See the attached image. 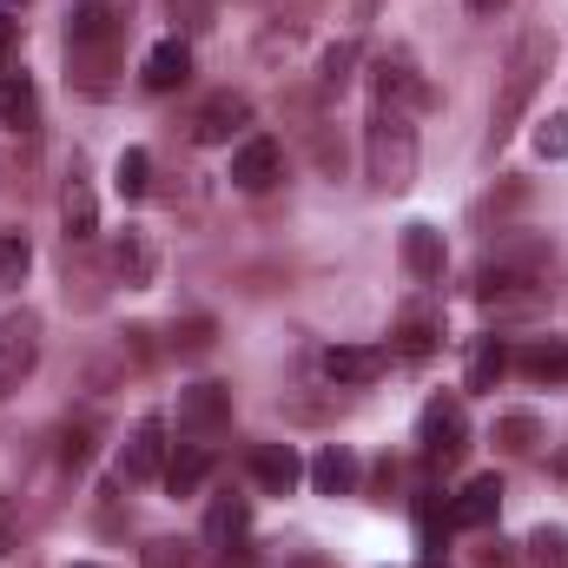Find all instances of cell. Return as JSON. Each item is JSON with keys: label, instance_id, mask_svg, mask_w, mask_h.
<instances>
[{"label": "cell", "instance_id": "6da1fadb", "mask_svg": "<svg viewBox=\"0 0 568 568\" xmlns=\"http://www.w3.org/2000/svg\"><path fill=\"white\" fill-rule=\"evenodd\" d=\"M126 53V7L120 0H80L67 20V67L87 93H106L113 67Z\"/></svg>", "mask_w": 568, "mask_h": 568}, {"label": "cell", "instance_id": "7a4b0ae2", "mask_svg": "<svg viewBox=\"0 0 568 568\" xmlns=\"http://www.w3.org/2000/svg\"><path fill=\"white\" fill-rule=\"evenodd\" d=\"M549 33L542 27H529L516 47H509V67H503V93H496V106H489V145H503L516 126H523V113L536 106V93H542V80H549Z\"/></svg>", "mask_w": 568, "mask_h": 568}, {"label": "cell", "instance_id": "3957f363", "mask_svg": "<svg viewBox=\"0 0 568 568\" xmlns=\"http://www.w3.org/2000/svg\"><path fill=\"white\" fill-rule=\"evenodd\" d=\"M364 165H371V185L377 192H410L417 185V126L410 113L397 106H371V126H364Z\"/></svg>", "mask_w": 568, "mask_h": 568}, {"label": "cell", "instance_id": "277c9868", "mask_svg": "<svg viewBox=\"0 0 568 568\" xmlns=\"http://www.w3.org/2000/svg\"><path fill=\"white\" fill-rule=\"evenodd\" d=\"M40 371V311H7L0 317V397H13Z\"/></svg>", "mask_w": 568, "mask_h": 568}, {"label": "cell", "instance_id": "5b68a950", "mask_svg": "<svg viewBox=\"0 0 568 568\" xmlns=\"http://www.w3.org/2000/svg\"><path fill=\"white\" fill-rule=\"evenodd\" d=\"M417 443H424L429 463H463V449H469V410H463V397H429L424 417H417Z\"/></svg>", "mask_w": 568, "mask_h": 568}, {"label": "cell", "instance_id": "8992f818", "mask_svg": "<svg viewBox=\"0 0 568 568\" xmlns=\"http://www.w3.org/2000/svg\"><path fill=\"white\" fill-rule=\"evenodd\" d=\"M371 87H377V100H384V106H397V113H424L429 100H436V87L417 73V60H410L404 47L377 53V67H371Z\"/></svg>", "mask_w": 568, "mask_h": 568}, {"label": "cell", "instance_id": "52a82bcc", "mask_svg": "<svg viewBox=\"0 0 568 568\" xmlns=\"http://www.w3.org/2000/svg\"><path fill=\"white\" fill-rule=\"evenodd\" d=\"M232 429V390L225 384H192L179 390V436L185 443H219Z\"/></svg>", "mask_w": 568, "mask_h": 568}, {"label": "cell", "instance_id": "ba28073f", "mask_svg": "<svg viewBox=\"0 0 568 568\" xmlns=\"http://www.w3.org/2000/svg\"><path fill=\"white\" fill-rule=\"evenodd\" d=\"M284 179V145L272 133H252V140H239L232 152V185L239 192H272Z\"/></svg>", "mask_w": 568, "mask_h": 568}, {"label": "cell", "instance_id": "9c48e42d", "mask_svg": "<svg viewBox=\"0 0 568 568\" xmlns=\"http://www.w3.org/2000/svg\"><path fill=\"white\" fill-rule=\"evenodd\" d=\"M390 371V351L384 344H331L324 351V377L337 384V390H364V384H377Z\"/></svg>", "mask_w": 568, "mask_h": 568}, {"label": "cell", "instance_id": "30bf717a", "mask_svg": "<svg viewBox=\"0 0 568 568\" xmlns=\"http://www.w3.org/2000/svg\"><path fill=\"white\" fill-rule=\"evenodd\" d=\"M239 126H252V100H245V93H212V100L185 120L192 145H232Z\"/></svg>", "mask_w": 568, "mask_h": 568}, {"label": "cell", "instance_id": "8fae6325", "mask_svg": "<svg viewBox=\"0 0 568 568\" xmlns=\"http://www.w3.org/2000/svg\"><path fill=\"white\" fill-rule=\"evenodd\" d=\"M120 476H126V483L165 476V417H140V424H133L126 449H120Z\"/></svg>", "mask_w": 568, "mask_h": 568}, {"label": "cell", "instance_id": "7c38bea8", "mask_svg": "<svg viewBox=\"0 0 568 568\" xmlns=\"http://www.w3.org/2000/svg\"><path fill=\"white\" fill-rule=\"evenodd\" d=\"M140 80H145V93H179V87L192 80V47H185L179 33H172V40H159V47L145 53Z\"/></svg>", "mask_w": 568, "mask_h": 568}, {"label": "cell", "instance_id": "4fadbf2b", "mask_svg": "<svg viewBox=\"0 0 568 568\" xmlns=\"http://www.w3.org/2000/svg\"><path fill=\"white\" fill-rule=\"evenodd\" d=\"M496 509H503V476H476V483H463V496H449L456 529H489Z\"/></svg>", "mask_w": 568, "mask_h": 568}, {"label": "cell", "instance_id": "5bb4252c", "mask_svg": "<svg viewBox=\"0 0 568 568\" xmlns=\"http://www.w3.org/2000/svg\"><path fill=\"white\" fill-rule=\"evenodd\" d=\"M113 272L133 284V291H145V284L159 278V245H152V232L126 225V232L113 239Z\"/></svg>", "mask_w": 568, "mask_h": 568}, {"label": "cell", "instance_id": "9a60e30c", "mask_svg": "<svg viewBox=\"0 0 568 568\" xmlns=\"http://www.w3.org/2000/svg\"><path fill=\"white\" fill-rule=\"evenodd\" d=\"M245 469H252V483H258V489H272V496H284V489L304 476V463H297V449H291V443H252Z\"/></svg>", "mask_w": 568, "mask_h": 568}, {"label": "cell", "instance_id": "2e32d148", "mask_svg": "<svg viewBox=\"0 0 568 568\" xmlns=\"http://www.w3.org/2000/svg\"><path fill=\"white\" fill-rule=\"evenodd\" d=\"M357 476H364V469H357V456H351L344 443H324V449L311 456V489H317V496H351Z\"/></svg>", "mask_w": 568, "mask_h": 568}, {"label": "cell", "instance_id": "e0dca14e", "mask_svg": "<svg viewBox=\"0 0 568 568\" xmlns=\"http://www.w3.org/2000/svg\"><path fill=\"white\" fill-rule=\"evenodd\" d=\"M443 258H449V252H443V232H436V225H404V272H410V278L436 284L443 278Z\"/></svg>", "mask_w": 568, "mask_h": 568}, {"label": "cell", "instance_id": "ac0fdd59", "mask_svg": "<svg viewBox=\"0 0 568 568\" xmlns=\"http://www.w3.org/2000/svg\"><path fill=\"white\" fill-rule=\"evenodd\" d=\"M205 476H212V443H179V449L165 456V489H172V496H199Z\"/></svg>", "mask_w": 568, "mask_h": 568}, {"label": "cell", "instance_id": "d6986e66", "mask_svg": "<svg viewBox=\"0 0 568 568\" xmlns=\"http://www.w3.org/2000/svg\"><path fill=\"white\" fill-rule=\"evenodd\" d=\"M0 126H13V133H33L40 126V93H33V80L27 73H0Z\"/></svg>", "mask_w": 568, "mask_h": 568}, {"label": "cell", "instance_id": "ffe728a7", "mask_svg": "<svg viewBox=\"0 0 568 568\" xmlns=\"http://www.w3.org/2000/svg\"><path fill=\"white\" fill-rule=\"evenodd\" d=\"M245 529H252V503H245V496H212V509H205V542H212V549H232V542H245Z\"/></svg>", "mask_w": 568, "mask_h": 568}, {"label": "cell", "instance_id": "44dd1931", "mask_svg": "<svg viewBox=\"0 0 568 568\" xmlns=\"http://www.w3.org/2000/svg\"><path fill=\"white\" fill-rule=\"evenodd\" d=\"M436 337H443V317L436 311H404V324H397V344H390V357H404V364H424L429 351H436Z\"/></svg>", "mask_w": 568, "mask_h": 568}, {"label": "cell", "instance_id": "7402d4cb", "mask_svg": "<svg viewBox=\"0 0 568 568\" xmlns=\"http://www.w3.org/2000/svg\"><path fill=\"white\" fill-rule=\"evenodd\" d=\"M60 225H67V239H93V232H100V199H93L87 179H67V192H60Z\"/></svg>", "mask_w": 568, "mask_h": 568}, {"label": "cell", "instance_id": "603a6c76", "mask_svg": "<svg viewBox=\"0 0 568 568\" xmlns=\"http://www.w3.org/2000/svg\"><path fill=\"white\" fill-rule=\"evenodd\" d=\"M503 371H509V344L503 337H476V351H469V390H489Z\"/></svg>", "mask_w": 568, "mask_h": 568}, {"label": "cell", "instance_id": "cb8c5ba5", "mask_svg": "<svg viewBox=\"0 0 568 568\" xmlns=\"http://www.w3.org/2000/svg\"><path fill=\"white\" fill-rule=\"evenodd\" d=\"M516 364H523V377H536V384H568V344H529Z\"/></svg>", "mask_w": 568, "mask_h": 568}, {"label": "cell", "instance_id": "d4e9b609", "mask_svg": "<svg viewBox=\"0 0 568 568\" xmlns=\"http://www.w3.org/2000/svg\"><path fill=\"white\" fill-rule=\"evenodd\" d=\"M113 185H120V199H145V192H152V152H145V145H126V152H120Z\"/></svg>", "mask_w": 568, "mask_h": 568}, {"label": "cell", "instance_id": "484cf974", "mask_svg": "<svg viewBox=\"0 0 568 568\" xmlns=\"http://www.w3.org/2000/svg\"><path fill=\"white\" fill-rule=\"evenodd\" d=\"M496 443H503L509 456H529V449L542 443V424H536L529 410H509V417H496Z\"/></svg>", "mask_w": 568, "mask_h": 568}, {"label": "cell", "instance_id": "4316f807", "mask_svg": "<svg viewBox=\"0 0 568 568\" xmlns=\"http://www.w3.org/2000/svg\"><path fill=\"white\" fill-rule=\"evenodd\" d=\"M27 265H33V245H27V232H0V291L27 278Z\"/></svg>", "mask_w": 568, "mask_h": 568}, {"label": "cell", "instance_id": "83f0119b", "mask_svg": "<svg viewBox=\"0 0 568 568\" xmlns=\"http://www.w3.org/2000/svg\"><path fill=\"white\" fill-rule=\"evenodd\" d=\"M351 67H357V47L337 40V47L324 53V93H344V87H351Z\"/></svg>", "mask_w": 568, "mask_h": 568}, {"label": "cell", "instance_id": "f1b7e54d", "mask_svg": "<svg viewBox=\"0 0 568 568\" xmlns=\"http://www.w3.org/2000/svg\"><path fill=\"white\" fill-rule=\"evenodd\" d=\"M529 556L542 568H568V529H536L529 536Z\"/></svg>", "mask_w": 568, "mask_h": 568}, {"label": "cell", "instance_id": "f546056e", "mask_svg": "<svg viewBox=\"0 0 568 568\" xmlns=\"http://www.w3.org/2000/svg\"><path fill=\"white\" fill-rule=\"evenodd\" d=\"M536 152H542V159H568V113H556V120L536 126Z\"/></svg>", "mask_w": 568, "mask_h": 568}, {"label": "cell", "instance_id": "4dcf8cb0", "mask_svg": "<svg viewBox=\"0 0 568 568\" xmlns=\"http://www.w3.org/2000/svg\"><path fill=\"white\" fill-rule=\"evenodd\" d=\"M13 40H20V7H13V0H0V73L13 67Z\"/></svg>", "mask_w": 568, "mask_h": 568}, {"label": "cell", "instance_id": "1f68e13d", "mask_svg": "<svg viewBox=\"0 0 568 568\" xmlns=\"http://www.w3.org/2000/svg\"><path fill=\"white\" fill-rule=\"evenodd\" d=\"M145 568H192L185 542H145Z\"/></svg>", "mask_w": 568, "mask_h": 568}, {"label": "cell", "instance_id": "d6a6232c", "mask_svg": "<svg viewBox=\"0 0 568 568\" xmlns=\"http://www.w3.org/2000/svg\"><path fill=\"white\" fill-rule=\"evenodd\" d=\"M165 13L179 27H212V0H165Z\"/></svg>", "mask_w": 568, "mask_h": 568}, {"label": "cell", "instance_id": "836d02e7", "mask_svg": "<svg viewBox=\"0 0 568 568\" xmlns=\"http://www.w3.org/2000/svg\"><path fill=\"white\" fill-rule=\"evenodd\" d=\"M483 568H516V556H509V549L496 542V556H483Z\"/></svg>", "mask_w": 568, "mask_h": 568}, {"label": "cell", "instance_id": "e575fe53", "mask_svg": "<svg viewBox=\"0 0 568 568\" xmlns=\"http://www.w3.org/2000/svg\"><path fill=\"white\" fill-rule=\"evenodd\" d=\"M509 0H469V13H503Z\"/></svg>", "mask_w": 568, "mask_h": 568}, {"label": "cell", "instance_id": "d590c367", "mask_svg": "<svg viewBox=\"0 0 568 568\" xmlns=\"http://www.w3.org/2000/svg\"><path fill=\"white\" fill-rule=\"evenodd\" d=\"M562 469H568V456H562Z\"/></svg>", "mask_w": 568, "mask_h": 568}]
</instances>
